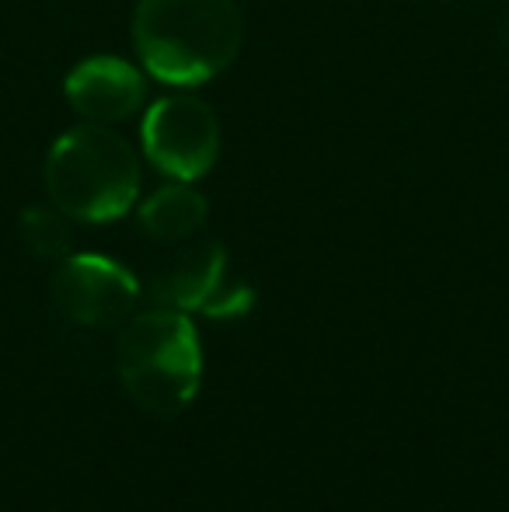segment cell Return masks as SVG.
Here are the masks:
<instances>
[{
    "label": "cell",
    "instance_id": "6da1fadb",
    "mask_svg": "<svg viewBox=\"0 0 509 512\" xmlns=\"http://www.w3.org/2000/svg\"><path fill=\"white\" fill-rule=\"evenodd\" d=\"M245 21L234 0H140L133 49L143 70L171 88L213 81L241 53Z\"/></svg>",
    "mask_w": 509,
    "mask_h": 512
},
{
    "label": "cell",
    "instance_id": "7a4b0ae2",
    "mask_svg": "<svg viewBox=\"0 0 509 512\" xmlns=\"http://www.w3.org/2000/svg\"><path fill=\"white\" fill-rule=\"evenodd\" d=\"M46 192L70 220H119L140 196V157L116 129L84 122L49 147Z\"/></svg>",
    "mask_w": 509,
    "mask_h": 512
},
{
    "label": "cell",
    "instance_id": "3957f363",
    "mask_svg": "<svg viewBox=\"0 0 509 512\" xmlns=\"http://www.w3.org/2000/svg\"><path fill=\"white\" fill-rule=\"evenodd\" d=\"M116 363L126 394L150 415H178L189 408L203 377L196 328L182 310L171 307L129 317Z\"/></svg>",
    "mask_w": 509,
    "mask_h": 512
},
{
    "label": "cell",
    "instance_id": "277c9868",
    "mask_svg": "<svg viewBox=\"0 0 509 512\" xmlns=\"http://www.w3.org/2000/svg\"><path fill=\"white\" fill-rule=\"evenodd\" d=\"M140 140L147 161L161 175L196 182L220 157V119L203 98L168 95L147 108Z\"/></svg>",
    "mask_w": 509,
    "mask_h": 512
},
{
    "label": "cell",
    "instance_id": "5b68a950",
    "mask_svg": "<svg viewBox=\"0 0 509 512\" xmlns=\"http://www.w3.org/2000/svg\"><path fill=\"white\" fill-rule=\"evenodd\" d=\"M154 300L171 310H203L210 317H238L255 304V290L234 276L227 248L217 241L185 251L150 286Z\"/></svg>",
    "mask_w": 509,
    "mask_h": 512
},
{
    "label": "cell",
    "instance_id": "8992f818",
    "mask_svg": "<svg viewBox=\"0 0 509 512\" xmlns=\"http://www.w3.org/2000/svg\"><path fill=\"white\" fill-rule=\"evenodd\" d=\"M53 300L70 321L112 328L133 314L140 283L126 265L105 255H67L53 276Z\"/></svg>",
    "mask_w": 509,
    "mask_h": 512
},
{
    "label": "cell",
    "instance_id": "52a82bcc",
    "mask_svg": "<svg viewBox=\"0 0 509 512\" xmlns=\"http://www.w3.org/2000/svg\"><path fill=\"white\" fill-rule=\"evenodd\" d=\"M63 95L67 105L77 115H84V122H123L147 98V81L143 70L133 67L129 60L119 56H88L81 60L63 81Z\"/></svg>",
    "mask_w": 509,
    "mask_h": 512
},
{
    "label": "cell",
    "instance_id": "ba28073f",
    "mask_svg": "<svg viewBox=\"0 0 509 512\" xmlns=\"http://www.w3.org/2000/svg\"><path fill=\"white\" fill-rule=\"evenodd\" d=\"M206 199L189 182H171L140 206V227L154 241H185L206 223Z\"/></svg>",
    "mask_w": 509,
    "mask_h": 512
},
{
    "label": "cell",
    "instance_id": "9c48e42d",
    "mask_svg": "<svg viewBox=\"0 0 509 512\" xmlns=\"http://www.w3.org/2000/svg\"><path fill=\"white\" fill-rule=\"evenodd\" d=\"M21 237L39 258H67L70 251V227L60 209H25Z\"/></svg>",
    "mask_w": 509,
    "mask_h": 512
}]
</instances>
